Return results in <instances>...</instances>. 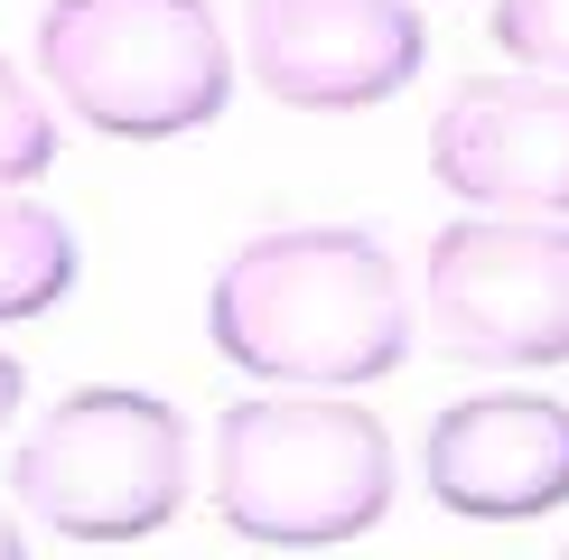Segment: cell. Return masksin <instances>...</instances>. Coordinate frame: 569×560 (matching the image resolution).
I'll return each instance as SVG.
<instances>
[{
	"label": "cell",
	"mask_w": 569,
	"mask_h": 560,
	"mask_svg": "<svg viewBox=\"0 0 569 560\" xmlns=\"http://www.w3.org/2000/svg\"><path fill=\"white\" fill-rule=\"evenodd\" d=\"M206 337L233 373L299 392H355L383 383L411 356V299L365 224H271L216 271Z\"/></svg>",
	"instance_id": "1"
},
{
	"label": "cell",
	"mask_w": 569,
	"mask_h": 560,
	"mask_svg": "<svg viewBox=\"0 0 569 560\" xmlns=\"http://www.w3.org/2000/svg\"><path fill=\"white\" fill-rule=\"evenodd\" d=\"M57 169V112L38 103V84L0 57V187H29Z\"/></svg>",
	"instance_id": "10"
},
{
	"label": "cell",
	"mask_w": 569,
	"mask_h": 560,
	"mask_svg": "<svg viewBox=\"0 0 569 560\" xmlns=\"http://www.w3.org/2000/svg\"><path fill=\"white\" fill-rule=\"evenodd\" d=\"M66 290H76V233L19 187H0V327L47 318Z\"/></svg>",
	"instance_id": "9"
},
{
	"label": "cell",
	"mask_w": 569,
	"mask_h": 560,
	"mask_svg": "<svg viewBox=\"0 0 569 560\" xmlns=\"http://www.w3.org/2000/svg\"><path fill=\"white\" fill-rule=\"evenodd\" d=\"M38 76L103 140H178L233 103V47L206 0H47Z\"/></svg>",
	"instance_id": "4"
},
{
	"label": "cell",
	"mask_w": 569,
	"mask_h": 560,
	"mask_svg": "<svg viewBox=\"0 0 569 560\" xmlns=\"http://www.w3.org/2000/svg\"><path fill=\"white\" fill-rule=\"evenodd\" d=\"M420 299H430V327L448 337V356L551 373L569 364V224L495 216V206L477 224H439Z\"/></svg>",
	"instance_id": "5"
},
{
	"label": "cell",
	"mask_w": 569,
	"mask_h": 560,
	"mask_svg": "<svg viewBox=\"0 0 569 560\" xmlns=\"http://www.w3.org/2000/svg\"><path fill=\"white\" fill-rule=\"evenodd\" d=\"M19 392H29V373H19V356H0V430H10V411H19Z\"/></svg>",
	"instance_id": "12"
},
{
	"label": "cell",
	"mask_w": 569,
	"mask_h": 560,
	"mask_svg": "<svg viewBox=\"0 0 569 560\" xmlns=\"http://www.w3.org/2000/svg\"><path fill=\"white\" fill-rule=\"evenodd\" d=\"M10 504L66 551H140L187 513V420L159 392H66L10 449Z\"/></svg>",
	"instance_id": "3"
},
{
	"label": "cell",
	"mask_w": 569,
	"mask_h": 560,
	"mask_svg": "<svg viewBox=\"0 0 569 560\" xmlns=\"http://www.w3.org/2000/svg\"><path fill=\"white\" fill-rule=\"evenodd\" d=\"M430 57L411 0H252L243 76L290 112H373Z\"/></svg>",
	"instance_id": "6"
},
{
	"label": "cell",
	"mask_w": 569,
	"mask_h": 560,
	"mask_svg": "<svg viewBox=\"0 0 569 560\" xmlns=\"http://www.w3.org/2000/svg\"><path fill=\"white\" fill-rule=\"evenodd\" d=\"M430 178L495 216H569V76H477L430 122Z\"/></svg>",
	"instance_id": "7"
},
{
	"label": "cell",
	"mask_w": 569,
	"mask_h": 560,
	"mask_svg": "<svg viewBox=\"0 0 569 560\" xmlns=\"http://www.w3.org/2000/svg\"><path fill=\"white\" fill-rule=\"evenodd\" d=\"M216 513L252 551H346L392 513V439L346 392L271 383L216 430Z\"/></svg>",
	"instance_id": "2"
},
{
	"label": "cell",
	"mask_w": 569,
	"mask_h": 560,
	"mask_svg": "<svg viewBox=\"0 0 569 560\" xmlns=\"http://www.w3.org/2000/svg\"><path fill=\"white\" fill-rule=\"evenodd\" d=\"M495 47L532 76H569V0H495Z\"/></svg>",
	"instance_id": "11"
},
{
	"label": "cell",
	"mask_w": 569,
	"mask_h": 560,
	"mask_svg": "<svg viewBox=\"0 0 569 560\" xmlns=\"http://www.w3.org/2000/svg\"><path fill=\"white\" fill-rule=\"evenodd\" d=\"M0 560H19V523H10V513H0Z\"/></svg>",
	"instance_id": "13"
},
{
	"label": "cell",
	"mask_w": 569,
	"mask_h": 560,
	"mask_svg": "<svg viewBox=\"0 0 569 560\" xmlns=\"http://www.w3.org/2000/svg\"><path fill=\"white\" fill-rule=\"evenodd\" d=\"M430 496L458 523H541L569 504V402L551 392H467L430 420Z\"/></svg>",
	"instance_id": "8"
}]
</instances>
